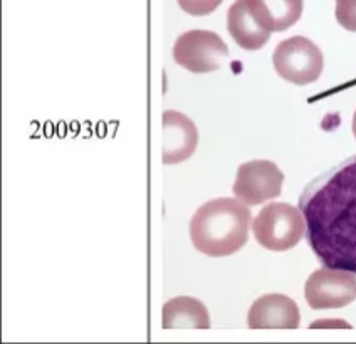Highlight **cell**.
Returning a JSON list of instances; mask_svg holds the SVG:
<instances>
[{
  "label": "cell",
  "mask_w": 356,
  "mask_h": 344,
  "mask_svg": "<svg viewBox=\"0 0 356 344\" xmlns=\"http://www.w3.org/2000/svg\"><path fill=\"white\" fill-rule=\"evenodd\" d=\"M227 58V44L212 31H188L181 34L173 46L175 63L195 74L217 71Z\"/></svg>",
  "instance_id": "obj_5"
},
{
  "label": "cell",
  "mask_w": 356,
  "mask_h": 344,
  "mask_svg": "<svg viewBox=\"0 0 356 344\" xmlns=\"http://www.w3.org/2000/svg\"><path fill=\"white\" fill-rule=\"evenodd\" d=\"M197 143V126L188 116L178 111L163 113V163L175 165L188 160Z\"/></svg>",
  "instance_id": "obj_9"
},
{
  "label": "cell",
  "mask_w": 356,
  "mask_h": 344,
  "mask_svg": "<svg viewBox=\"0 0 356 344\" xmlns=\"http://www.w3.org/2000/svg\"><path fill=\"white\" fill-rule=\"evenodd\" d=\"M163 329H209L210 316L202 301L188 295L170 299L163 306Z\"/></svg>",
  "instance_id": "obj_11"
},
{
  "label": "cell",
  "mask_w": 356,
  "mask_h": 344,
  "mask_svg": "<svg viewBox=\"0 0 356 344\" xmlns=\"http://www.w3.org/2000/svg\"><path fill=\"white\" fill-rule=\"evenodd\" d=\"M301 321L299 307L282 294H267L250 306L248 322L250 329H296Z\"/></svg>",
  "instance_id": "obj_8"
},
{
  "label": "cell",
  "mask_w": 356,
  "mask_h": 344,
  "mask_svg": "<svg viewBox=\"0 0 356 344\" xmlns=\"http://www.w3.org/2000/svg\"><path fill=\"white\" fill-rule=\"evenodd\" d=\"M337 20L346 31L356 32V0H338Z\"/></svg>",
  "instance_id": "obj_13"
},
{
  "label": "cell",
  "mask_w": 356,
  "mask_h": 344,
  "mask_svg": "<svg viewBox=\"0 0 356 344\" xmlns=\"http://www.w3.org/2000/svg\"><path fill=\"white\" fill-rule=\"evenodd\" d=\"M252 232L264 249L273 252H286L296 247L306 236V220L296 206L269 204L254 218Z\"/></svg>",
  "instance_id": "obj_3"
},
{
  "label": "cell",
  "mask_w": 356,
  "mask_h": 344,
  "mask_svg": "<svg viewBox=\"0 0 356 344\" xmlns=\"http://www.w3.org/2000/svg\"><path fill=\"white\" fill-rule=\"evenodd\" d=\"M299 210L318 261L356 274V155L307 183Z\"/></svg>",
  "instance_id": "obj_1"
},
{
  "label": "cell",
  "mask_w": 356,
  "mask_h": 344,
  "mask_svg": "<svg viewBox=\"0 0 356 344\" xmlns=\"http://www.w3.org/2000/svg\"><path fill=\"white\" fill-rule=\"evenodd\" d=\"M227 29L237 46L245 51H257L264 47L270 32L264 29L254 17L248 0H236L227 14Z\"/></svg>",
  "instance_id": "obj_10"
},
{
  "label": "cell",
  "mask_w": 356,
  "mask_h": 344,
  "mask_svg": "<svg viewBox=\"0 0 356 344\" xmlns=\"http://www.w3.org/2000/svg\"><path fill=\"white\" fill-rule=\"evenodd\" d=\"M284 173L269 160H254L237 170L234 195L245 205H259L281 195Z\"/></svg>",
  "instance_id": "obj_7"
},
{
  "label": "cell",
  "mask_w": 356,
  "mask_h": 344,
  "mask_svg": "<svg viewBox=\"0 0 356 344\" xmlns=\"http://www.w3.org/2000/svg\"><path fill=\"white\" fill-rule=\"evenodd\" d=\"M353 135L356 138V111H355V116H353Z\"/></svg>",
  "instance_id": "obj_16"
},
{
  "label": "cell",
  "mask_w": 356,
  "mask_h": 344,
  "mask_svg": "<svg viewBox=\"0 0 356 344\" xmlns=\"http://www.w3.org/2000/svg\"><path fill=\"white\" fill-rule=\"evenodd\" d=\"M254 17L269 32L293 27L301 19L305 0H248Z\"/></svg>",
  "instance_id": "obj_12"
},
{
  "label": "cell",
  "mask_w": 356,
  "mask_h": 344,
  "mask_svg": "<svg viewBox=\"0 0 356 344\" xmlns=\"http://www.w3.org/2000/svg\"><path fill=\"white\" fill-rule=\"evenodd\" d=\"M252 215L236 198H216L204 204L190 220V238L210 257L232 256L245 245Z\"/></svg>",
  "instance_id": "obj_2"
},
{
  "label": "cell",
  "mask_w": 356,
  "mask_h": 344,
  "mask_svg": "<svg viewBox=\"0 0 356 344\" xmlns=\"http://www.w3.org/2000/svg\"><path fill=\"white\" fill-rule=\"evenodd\" d=\"M224 0H178V6L190 15L212 14Z\"/></svg>",
  "instance_id": "obj_14"
},
{
  "label": "cell",
  "mask_w": 356,
  "mask_h": 344,
  "mask_svg": "<svg viewBox=\"0 0 356 344\" xmlns=\"http://www.w3.org/2000/svg\"><path fill=\"white\" fill-rule=\"evenodd\" d=\"M311 309H339L356 299V274L341 269H319L309 275L305 286Z\"/></svg>",
  "instance_id": "obj_6"
},
{
  "label": "cell",
  "mask_w": 356,
  "mask_h": 344,
  "mask_svg": "<svg viewBox=\"0 0 356 344\" xmlns=\"http://www.w3.org/2000/svg\"><path fill=\"white\" fill-rule=\"evenodd\" d=\"M274 69L282 79L305 86L319 79L325 66L323 52L313 40L294 35L277 44L273 54Z\"/></svg>",
  "instance_id": "obj_4"
},
{
  "label": "cell",
  "mask_w": 356,
  "mask_h": 344,
  "mask_svg": "<svg viewBox=\"0 0 356 344\" xmlns=\"http://www.w3.org/2000/svg\"><path fill=\"white\" fill-rule=\"evenodd\" d=\"M323 326H339V327H351L350 325H346V322L343 321H319V322H314V325H311V327H323Z\"/></svg>",
  "instance_id": "obj_15"
}]
</instances>
